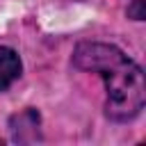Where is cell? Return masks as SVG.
<instances>
[{
	"mask_svg": "<svg viewBox=\"0 0 146 146\" xmlns=\"http://www.w3.org/2000/svg\"><path fill=\"white\" fill-rule=\"evenodd\" d=\"M73 62L82 71L100 75L105 84V112L114 121H128L144 107V73L116 46L110 43H80Z\"/></svg>",
	"mask_w": 146,
	"mask_h": 146,
	"instance_id": "6da1fadb",
	"label": "cell"
},
{
	"mask_svg": "<svg viewBox=\"0 0 146 146\" xmlns=\"http://www.w3.org/2000/svg\"><path fill=\"white\" fill-rule=\"evenodd\" d=\"M21 57L16 55V50L0 46V91L14 84V80L21 75Z\"/></svg>",
	"mask_w": 146,
	"mask_h": 146,
	"instance_id": "7a4b0ae2",
	"label": "cell"
},
{
	"mask_svg": "<svg viewBox=\"0 0 146 146\" xmlns=\"http://www.w3.org/2000/svg\"><path fill=\"white\" fill-rule=\"evenodd\" d=\"M141 9H144V2H141V0H137V2H135V7H132V9H128V14H132L137 21H141V18H144V11H141Z\"/></svg>",
	"mask_w": 146,
	"mask_h": 146,
	"instance_id": "3957f363",
	"label": "cell"
}]
</instances>
